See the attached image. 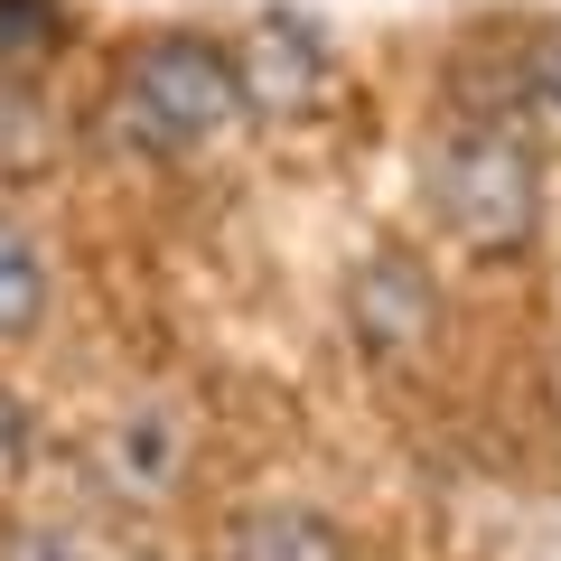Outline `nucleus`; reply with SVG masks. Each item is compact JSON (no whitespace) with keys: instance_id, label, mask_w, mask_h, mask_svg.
Instances as JSON below:
<instances>
[{"instance_id":"9b49d317","label":"nucleus","mask_w":561,"mask_h":561,"mask_svg":"<svg viewBox=\"0 0 561 561\" xmlns=\"http://www.w3.org/2000/svg\"><path fill=\"white\" fill-rule=\"evenodd\" d=\"M0 561H94V552H84V534H66V524H10V534H0Z\"/></svg>"},{"instance_id":"f03ea898","label":"nucleus","mask_w":561,"mask_h":561,"mask_svg":"<svg viewBox=\"0 0 561 561\" xmlns=\"http://www.w3.org/2000/svg\"><path fill=\"white\" fill-rule=\"evenodd\" d=\"M243 113V66L225 57L216 38H140L122 57V94H113V122L140 140V150H197V140L234 131Z\"/></svg>"},{"instance_id":"7ed1b4c3","label":"nucleus","mask_w":561,"mask_h":561,"mask_svg":"<svg viewBox=\"0 0 561 561\" xmlns=\"http://www.w3.org/2000/svg\"><path fill=\"white\" fill-rule=\"evenodd\" d=\"M346 337L365 346L375 365H393V356H421V346L440 337V280L421 272L402 243H383V253H365L356 272H346Z\"/></svg>"},{"instance_id":"1a4fd4ad","label":"nucleus","mask_w":561,"mask_h":561,"mask_svg":"<svg viewBox=\"0 0 561 561\" xmlns=\"http://www.w3.org/2000/svg\"><path fill=\"white\" fill-rule=\"evenodd\" d=\"M57 47V0H0V57H47Z\"/></svg>"},{"instance_id":"39448f33","label":"nucleus","mask_w":561,"mask_h":561,"mask_svg":"<svg viewBox=\"0 0 561 561\" xmlns=\"http://www.w3.org/2000/svg\"><path fill=\"white\" fill-rule=\"evenodd\" d=\"M94 468H103V486H113L122 505H160L169 486H179V468H187V440L169 431L160 412H122L113 431H103Z\"/></svg>"},{"instance_id":"9d476101","label":"nucleus","mask_w":561,"mask_h":561,"mask_svg":"<svg viewBox=\"0 0 561 561\" xmlns=\"http://www.w3.org/2000/svg\"><path fill=\"white\" fill-rule=\"evenodd\" d=\"M28 459H38V421H28V402L0 383V496L28 478Z\"/></svg>"},{"instance_id":"20e7f679","label":"nucleus","mask_w":561,"mask_h":561,"mask_svg":"<svg viewBox=\"0 0 561 561\" xmlns=\"http://www.w3.org/2000/svg\"><path fill=\"white\" fill-rule=\"evenodd\" d=\"M243 103H262V113H309L328 84V47L309 20H290V10H262L253 28H243Z\"/></svg>"},{"instance_id":"6e6552de","label":"nucleus","mask_w":561,"mask_h":561,"mask_svg":"<svg viewBox=\"0 0 561 561\" xmlns=\"http://www.w3.org/2000/svg\"><path fill=\"white\" fill-rule=\"evenodd\" d=\"M47 319V253L20 234V216H0V337H28Z\"/></svg>"},{"instance_id":"f257e3e1","label":"nucleus","mask_w":561,"mask_h":561,"mask_svg":"<svg viewBox=\"0 0 561 561\" xmlns=\"http://www.w3.org/2000/svg\"><path fill=\"white\" fill-rule=\"evenodd\" d=\"M421 206L440 225L459 253L478 262H505L542 234V169L515 131L496 122H459V131L431 140V160H421Z\"/></svg>"},{"instance_id":"f8f14e48","label":"nucleus","mask_w":561,"mask_h":561,"mask_svg":"<svg viewBox=\"0 0 561 561\" xmlns=\"http://www.w3.org/2000/svg\"><path fill=\"white\" fill-rule=\"evenodd\" d=\"M524 94H534L542 122H561V38H542L534 57H524Z\"/></svg>"},{"instance_id":"423d86ee","label":"nucleus","mask_w":561,"mask_h":561,"mask_svg":"<svg viewBox=\"0 0 561 561\" xmlns=\"http://www.w3.org/2000/svg\"><path fill=\"white\" fill-rule=\"evenodd\" d=\"M216 561H346V534L309 505H243L216 524Z\"/></svg>"},{"instance_id":"0eeeda50","label":"nucleus","mask_w":561,"mask_h":561,"mask_svg":"<svg viewBox=\"0 0 561 561\" xmlns=\"http://www.w3.org/2000/svg\"><path fill=\"white\" fill-rule=\"evenodd\" d=\"M47 169H57V113L20 76H0V187L47 179Z\"/></svg>"}]
</instances>
